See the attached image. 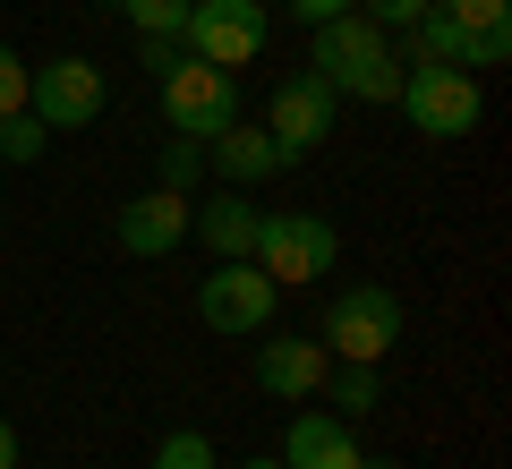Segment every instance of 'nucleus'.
<instances>
[{"label":"nucleus","mask_w":512,"mask_h":469,"mask_svg":"<svg viewBox=\"0 0 512 469\" xmlns=\"http://www.w3.org/2000/svg\"><path fill=\"white\" fill-rule=\"evenodd\" d=\"M308 35H316L308 69L325 77L333 94H350V103H393V94H402V60H393V35H384L376 18L342 9V18L308 26Z\"/></svg>","instance_id":"f257e3e1"},{"label":"nucleus","mask_w":512,"mask_h":469,"mask_svg":"<svg viewBox=\"0 0 512 469\" xmlns=\"http://www.w3.org/2000/svg\"><path fill=\"white\" fill-rule=\"evenodd\" d=\"M274 307H282V290H274V273L256 265V256H222L197 282V325L231 333V342H256V333L274 325Z\"/></svg>","instance_id":"f03ea898"},{"label":"nucleus","mask_w":512,"mask_h":469,"mask_svg":"<svg viewBox=\"0 0 512 469\" xmlns=\"http://www.w3.org/2000/svg\"><path fill=\"white\" fill-rule=\"evenodd\" d=\"M402 342V299L384 282H350L342 299L325 307V350L333 359H359V367H384Z\"/></svg>","instance_id":"7ed1b4c3"},{"label":"nucleus","mask_w":512,"mask_h":469,"mask_svg":"<svg viewBox=\"0 0 512 469\" xmlns=\"http://www.w3.org/2000/svg\"><path fill=\"white\" fill-rule=\"evenodd\" d=\"M256 265L274 273V290H299V282H325L333 256H342V239H333L325 214H265L256 222Z\"/></svg>","instance_id":"20e7f679"},{"label":"nucleus","mask_w":512,"mask_h":469,"mask_svg":"<svg viewBox=\"0 0 512 469\" xmlns=\"http://www.w3.org/2000/svg\"><path fill=\"white\" fill-rule=\"evenodd\" d=\"M163 120H171V137H197V145L222 137L239 120V77L188 52L180 69H163Z\"/></svg>","instance_id":"39448f33"},{"label":"nucleus","mask_w":512,"mask_h":469,"mask_svg":"<svg viewBox=\"0 0 512 469\" xmlns=\"http://www.w3.org/2000/svg\"><path fill=\"white\" fill-rule=\"evenodd\" d=\"M393 103L410 111L419 137H470L487 120V94H478V69H402V94Z\"/></svg>","instance_id":"423d86ee"},{"label":"nucleus","mask_w":512,"mask_h":469,"mask_svg":"<svg viewBox=\"0 0 512 469\" xmlns=\"http://www.w3.org/2000/svg\"><path fill=\"white\" fill-rule=\"evenodd\" d=\"M265 35H274V18L256 0H188V26H180V43L214 69H248L265 52Z\"/></svg>","instance_id":"0eeeda50"},{"label":"nucleus","mask_w":512,"mask_h":469,"mask_svg":"<svg viewBox=\"0 0 512 469\" xmlns=\"http://www.w3.org/2000/svg\"><path fill=\"white\" fill-rule=\"evenodd\" d=\"M103 69H94L86 52H60L43 60V69H26V111H35L43 128H94L103 120Z\"/></svg>","instance_id":"6e6552de"},{"label":"nucleus","mask_w":512,"mask_h":469,"mask_svg":"<svg viewBox=\"0 0 512 469\" xmlns=\"http://www.w3.org/2000/svg\"><path fill=\"white\" fill-rule=\"evenodd\" d=\"M333 111H342V94H333L316 69H291L274 86V103H265V128H274V145L299 163V154H316V145L333 137Z\"/></svg>","instance_id":"1a4fd4ad"},{"label":"nucleus","mask_w":512,"mask_h":469,"mask_svg":"<svg viewBox=\"0 0 512 469\" xmlns=\"http://www.w3.org/2000/svg\"><path fill=\"white\" fill-rule=\"evenodd\" d=\"M188 214H197V197H171V188H146V197L120 205V256H171L188 239Z\"/></svg>","instance_id":"9d476101"},{"label":"nucleus","mask_w":512,"mask_h":469,"mask_svg":"<svg viewBox=\"0 0 512 469\" xmlns=\"http://www.w3.org/2000/svg\"><path fill=\"white\" fill-rule=\"evenodd\" d=\"M205 171H222L231 188H256V180H274V171H291V154L274 145V128L231 120L222 137H205Z\"/></svg>","instance_id":"9b49d317"},{"label":"nucleus","mask_w":512,"mask_h":469,"mask_svg":"<svg viewBox=\"0 0 512 469\" xmlns=\"http://www.w3.org/2000/svg\"><path fill=\"white\" fill-rule=\"evenodd\" d=\"M461 26V69H504L512 60V0H436Z\"/></svg>","instance_id":"f8f14e48"},{"label":"nucleus","mask_w":512,"mask_h":469,"mask_svg":"<svg viewBox=\"0 0 512 469\" xmlns=\"http://www.w3.org/2000/svg\"><path fill=\"white\" fill-rule=\"evenodd\" d=\"M256 384L274 401H316L325 393V342H256Z\"/></svg>","instance_id":"ddd939ff"},{"label":"nucleus","mask_w":512,"mask_h":469,"mask_svg":"<svg viewBox=\"0 0 512 469\" xmlns=\"http://www.w3.org/2000/svg\"><path fill=\"white\" fill-rule=\"evenodd\" d=\"M282 469H359V435L325 410H299L282 435Z\"/></svg>","instance_id":"4468645a"},{"label":"nucleus","mask_w":512,"mask_h":469,"mask_svg":"<svg viewBox=\"0 0 512 469\" xmlns=\"http://www.w3.org/2000/svg\"><path fill=\"white\" fill-rule=\"evenodd\" d=\"M256 222H265V214H256L248 188H222V197H205L197 214H188V231H197L205 248H214V265H222V256H248L256 248Z\"/></svg>","instance_id":"2eb2a0df"},{"label":"nucleus","mask_w":512,"mask_h":469,"mask_svg":"<svg viewBox=\"0 0 512 469\" xmlns=\"http://www.w3.org/2000/svg\"><path fill=\"white\" fill-rule=\"evenodd\" d=\"M325 393H333V410H376L384 376H376V367H359V359H342V367H325Z\"/></svg>","instance_id":"dca6fc26"},{"label":"nucleus","mask_w":512,"mask_h":469,"mask_svg":"<svg viewBox=\"0 0 512 469\" xmlns=\"http://www.w3.org/2000/svg\"><path fill=\"white\" fill-rule=\"evenodd\" d=\"M103 9H120L137 35H180L188 26V0H103Z\"/></svg>","instance_id":"f3484780"},{"label":"nucleus","mask_w":512,"mask_h":469,"mask_svg":"<svg viewBox=\"0 0 512 469\" xmlns=\"http://www.w3.org/2000/svg\"><path fill=\"white\" fill-rule=\"evenodd\" d=\"M197 180H205V145L197 137H171L163 145V188H171V197H197Z\"/></svg>","instance_id":"a211bd4d"},{"label":"nucleus","mask_w":512,"mask_h":469,"mask_svg":"<svg viewBox=\"0 0 512 469\" xmlns=\"http://www.w3.org/2000/svg\"><path fill=\"white\" fill-rule=\"evenodd\" d=\"M154 469H222V461H214V444H205L197 427H171L163 444H154Z\"/></svg>","instance_id":"6ab92c4d"},{"label":"nucleus","mask_w":512,"mask_h":469,"mask_svg":"<svg viewBox=\"0 0 512 469\" xmlns=\"http://www.w3.org/2000/svg\"><path fill=\"white\" fill-rule=\"evenodd\" d=\"M43 137H52V128H43L35 111H9V120H0V163H35Z\"/></svg>","instance_id":"aec40b11"},{"label":"nucleus","mask_w":512,"mask_h":469,"mask_svg":"<svg viewBox=\"0 0 512 469\" xmlns=\"http://www.w3.org/2000/svg\"><path fill=\"white\" fill-rule=\"evenodd\" d=\"M350 9H359V18H376L384 35H402V26H410V18H427L436 0H350Z\"/></svg>","instance_id":"412c9836"},{"label":"nucleus","mask_w":512,"mask_h":469,"mask_svg":"<svg viewBox=\"0 0 512 469\" xmlns=\"http://www.w3.org/2000/svg\"><path fill=\"white\" fill-rule=\"evenodd\" d=\"M9 111H26V60L0 43V120H9Z\"/></svg>","instance_id":"4be33fe9"},{"label":"nucleus","mask_w":512,"mask_h":469,"mask_svg":"<svg viewBox=\"0 0 512 469\" xmlns=\"http://www.w3.org/2000/svg\"><path fill=\"white\" fill-rule=\"evenodd\" d=\"M137 60L163 77V69H180V60H188V43H180V35H137Z\"/></svg>","instance_id":"5701e85b"},{"label":"nucleus","mask_w":512,"mask_h":469,"mask_svg":"<svg viewBox=\"0 0 512 469\" xmlns=\"http://www.w3.org/2000/svg\"><path fill=\"white\" fill-rule=\"evenodd\" d=\"M282 9H291V18H299V26H325V18H342L350 0H282Z\"/></svg>","instance_id":"b1692460"},{"label":"nucleus","mask_w":512,"mask_h":469,"mask_svg":"<svg viewBox=\"0 0 512 469\" xmlns=\"http://www.w3.org/2000/svg\"><path fill=\"white\" fill-rule=\"evenodd\" d=\"M0 469H18V427L0 418Z\"/></svg>","instance_id":"393cba45"},{"label":"nucleus","mask_w":512,"mask_h":469,"mask_svg":"<svg viewBox=\"0 0 512 469\" xmlns=\"http://www.w3.org/2000/svg\"><path fill=\"white\" fill-rule=\"evenodd\" d=\"M239 469H282V452H248V461H239Z\"/></svg>","instance_id":"a878e982"},{"label":"nucleus","mask_w":512,"mask_h":469,"mask_svg":"<svg viewBox=\"0 0 512 469\" xmlns=\"http://www.w3.org/2000/svg\"><path fill=\"white\" fill-rule=\"evenodd\" d=\"M359 469H402V461H393V452H376V461H367V452H359Z\"/></svg>","instance_id":"bb28decb"}]
</instances>
